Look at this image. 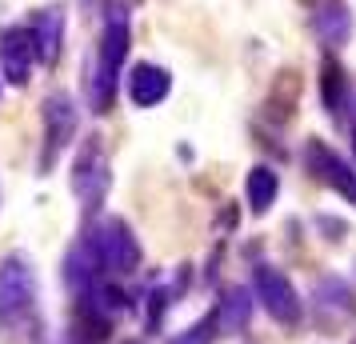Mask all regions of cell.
Instances as JSON below:
<instances>
[{"instance_id": "14", "label": "cell", "mask_w": 356, "mask_h": 344, "mask_svg": "<svg viewBox=\"0 0 356 344\" xmlns=\"http://www.w3.org/2000/svg\"><path fill=\"white\" fill-rule=\"evenodd\" d=\"M321 100L328 113H340V104L348 100V72L340 68L337 56H324L321 65Z\"/></svg>"}, {"instance_id": "1", "label": "cell", "mask_w": 356, "mask_h": 344, "mask_svg": "<svg viewBox=\"0 0 356 344\" xmlns=\"http://www.w3.org/2000/svg\"><path fill=\"white\" fill-rule=\"evenodd\" d=\"M0 341L36 344L40 341V309H36V272L24 256L0 261Z\"/></svg>"}, {"instance_id": "16", "label": "cell", "mask_w": 356, "mask_h": 344, "mask_svg": "<svg viewBox=\"0 0 356 344\" xmlns=\"http://www.w3.org/2000/svg\"><path fill=\"white\" fill-rule=\"evenodd\" d=\"M220 316H225V332H236L244 325V316H248V296H244V288H228L225 300H220Z\"/></svg>"}, {"instance_id": "7", "label": "cell", "mask_w": 356, "mask_h": 344, "mask_svg": "<svg viewBox=\"0 0 356 344\" xmlns=\"http://www.w3.org/2000/svg\"><path fill=\"white\" fill-rule=\"evenodd\" d=\"M305 164L312 172V181L328 184L337 197H344L348 204H356V168H348V161L332 152L324 140H308L305 145Z\"/></svg>"}, {"instance_id": "8", "label": "cell", "mask_w": 356, "mask_h": 344, "mask_svg": "<svg viewBox=\"0 0 356 344\" xmlns=\"http://www.w3.org/2000/svg\"><path fill=\"white\" fill-rule=\"evenodd\" d=\"M40 116H44V156H40V168L49 172L52 161L60 156V148H68L72 136H76V104H72L68 92H52L44 100Z\"/></svg>"}, {"instance_id": "5", "label": "cell", "mask_w": 356, "mask_h": 344, "mask_svg": "<svg viewBox=\"0 0 356 344\" xmlns=\"http://www.w3.org/2000/svg\"><path fill=\"white\" fill-rule=\"evenodd\" d=\"M108 181H113L108 177V152L100 145V136H88L84 148L76 152V161H72V193L84 208H100Z\"/></svg>"}, {"instance_id": "3", "label": "cell", "mask_w": 356, "mask_h": 344, "mask_svg": "<svg viewBox=\"0 0 356 344\" xmlns=\"http://www.w3.org/2000/svg\"><path fill=\"white\" fill-rule=\"evenodd\" d=\"M84 240H88V248L97 252L100 268H104V272H113V277H129V272L140 268V245H136V236H132L129 224H124V220H116V216L92 224Z\"/></svg>"}, {"instance_id": "6", "label": "cell", "mask_w": 356, "mask_h": 344, "mask_svg": "<svg viewBox=\"0 0 356 344\" xmlns=\"http://www.w3.org/2000/svg\"><path fill=\"white\" fill-rule=\"evenodd\" d=\"M252 284H257V300L264 304V312L273 316L276 325H300V296L292 288V280L273 268V264H260L252 272Z\"/></svg>"}, {"instance_id": "17", "label": "cell", "mask_w": 356, "mask_h": 344, "mask_svg": "<svg viewBox=\"0 0 356 344\" xmlns=\"http://www.w3.org/2000/svg\"><path fill=\"white\" fill-rule=\"evenodd\" d=\"M353 152H356V129H353Z\"/></svg>"}, {"instance_id": "18", "label": "cell", "mask_w": 356, "mask_h": 344, "mask_svg": "<svg viewBox=\"0 0 356 344\" xmlns=\"http://www.w3.org/2000/svg\"><path fill=\"white\" fill-rule=\"evenodd\" d=\"M353 344H356V341H353Z\"/></svg>"}, {"instance_id": "13", "label": "cell", "mask_w": 356, "mask_h": 344, "mask_svg": "<svg viewBox=\"0 0 356 344\" xmlns=\"http://www.w3.org/2000/svg\"><path fill=\"white\" fill-rule=\"evenodd\" d=\"M276 188H280V181H276L273 168L257 164V168L248 172V181H244V197H248L252 216H264L268 208H273V204H276Z\"/></svg>"}, {"instance_id": "12", "label": "cell", "mask_w": 356, "mask_h": 344, "mask_svg": "<svg viewBox=\"0 0 356 344\" xmlns=\"http://www.w3.org/2000/svg\"><path fill=\"white\" fill-rule=\"evenodd\" d=\"M296 100H300V76L296 72H280L273 84V92H268V100H264V116L273 120V124H289L292 113H296Z\"/></svg>"}, {"instance_id": "2", "label": "cell", "mask_w": 356, "mask_h": 344, "mask_svg": "<svg viewBox=\"0 0 356 344\" xmlns=\"http://www.w3.org/2000/svg\"><path fill=\"white\" fill-rule=\"evenodd\" d=\"M124 56H129V13H124L120 4H108V13H104V33H100V49H97V65H92V76H88L92 113H108V108H113Z\"/></svg>"}, {"instance_id": "9", "label": "cell", "mask_w": 356, "mask_h": 344, "mask_svg": "<svg viewBox=\"0 0 356 344\" xmlns=\"http://www.w3.org/2000/svg\"><path fill=\"white\" fill-rule=\"evenodd\" d=\"M168 88H172V76H168L161 65H148V60L132 65V72H129V100L136 104V108H152V104H161V100L168 97Z\"/></svg>"}, {"instance_id": "10", "label": "cell", "mask_w": 356, "mask_h": 344, "mask_svg": "<svg viewBox=\"0 0 356 344\" xmlns=\"http://www.w3.org/2000/svg\"><path fill=\"white\" fill-rule=\"evenodd\" d=\"M312 28L321 36L328 49H340L348 33H353V13H348V4L344 0H324L316 4V17H312Z\"/></svg>"}, {"instance_id": "11", "label": "cell", "mask_w": 356, "mask_h": 344, "mask_svg": "<svg viewBox=\"0 0 356 344\" xmlns=\"http://www.w3.org/2000/svg\"><path fill=\"white\" fill-rule=\"evenodd\" d=\"M29 24L36 28V40H40V60H44V68H52L56 60H60V40H65V8H40Z\"/></svg>"}, {"instance_id": "4", "label": "cell", "mask_w": 356, "mask_h": 344, "mask_svg": "<svg viewBox=\"0 0 356 344\" xmlns=\"http://www.w3.org/2000/svg\"><path fill=\"white\" fill-rule=\"evenodd\" d=\"M44 65L40 60V40H36L33 24H8L0 28V72L8 76V84H24L33 81V68Z\"/></svg>"}, {"instance_id": "15", "label": "cell", "mask_w": 356, "mask_h": 344, "mask_svg": "<svg viewBox=\"0 0 356 344\" xmlns=\"http://www.w3.org/2000/svg\"><path fill=\"white\" fill-rule=\"evenodd\" d=\"M216 336H225V316H220V304L212 312H204L193 328H184L180 336H172L168 344H212Z\"/></svg>"}]
</instances>
